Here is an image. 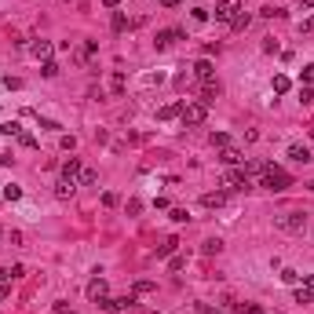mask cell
Wrapping results in <instances>:
<instances>
[{"instance_id":"cell-1","label":"cell","mask_w":314,"mask_h":314,"mask_svg":"<svg viewBox=\"0 0 314 314\" xmlns=\"http://www.w3.org/2000/svg\"><path fill=\"white\" fill-rule=\"evenodd\" d=\"M260 187L267 190H274V194H281V190H289L292 187V175L278 168V164H263V175H260Z\"/></svg>"},{"instance_id":"cell-2","label":"cell","mask_w":314,"mask_h":314,"mask_svg":"<svg viewBox=\"0 0 314 314\" xmlns=\"http://www.w3.org/2000/svg\"><path fill=\"white\" fill-rule=\"evenodd\" d=\"M274 223H278V230H285V234H300V230L307 227V216H303V212H281Z\"/></svg>"},{"instance_id":"cell-3","label":"cell","mask_w":314,"mask_h":314,"mask_svg":"<svg viewBox=\"0 0 314 314\" xmlns=\"http://www.w3.org/2000/svg\"><path fill=\"white\" fill-rule=\"evenodd\" d=\"M208 106L205 103H183V124H205Z\"/></svg>"},{"instance_id":"cell-4","label":"cell","mask_w":314,"mask_h":314,"mask_svg":"<svg viewBox=\"0 0 314 314\" xmlns=\"http://www.w3.org/2000/svg\"><path fill=\"white\" fill-rule=\"evenodd\" d=\"M237 15H241V0H219L216 4V18L219 22H234Z\"/></svg>"},{"instance_id":"cell-5","label":"cell","mask_w":314,"mask_h":314,"mask_svg":"<svg viewBox=\"0 0 314 314\" xmlns=\"http://www.w3.org/2000/svg\"><path fill=\"white\" fill-rule=\"evenodd\" d=\"M99 307H103V314H114V311H132L135 307V296H117V300H99Z\"/></svg>"},{"instance_id":"cell-6","label":"cell","mask_w":314,"mask_h":314,"mask_svg":"<svg viewBox=\"0 0 314 314\" xmlns=\"http://www.w3.org/2000/svg\"><path fill=\"white\" fill-rule=\"evenodd\" d=\"M223 183L230 190H248V175H245V168H230L227 175H223Z\"/></svg>"},{"instance_id":"cell-7","label":"cell","mask_w":314,"mask_h":314,"mask_svg":"<svg viewBox=\"0 0 314 314\" xmlns=\"http://www.w3.org/2000/svg\"><path fill=\"white\" fill-rule=\"evenodd\" d=\"M106 292H110V285H106V278H91V281H88V300H91V303L106 300Z\"/></svg>"},{"instance_id":"cell-8","label":"cell","mask_w":314,"mask_h":314,"mask_svg":"<svg viewBox=\"0 0 314 314\" xmlns=\"http://www.w3.org/2000/svg\"><path fill=\"white\" fill-rule=\"evenodd\" d=\"M219 161L234 168V164H245V157H241V150H237V146H219Z\"/></svg>"},{"instance_id":"cell-9","label":"cell","mask_w":314,"mask_h":314,"mask_svg":"<svg viewBox=\"0 0 314 314\" xmlns=\"http://www.w3.org/2000/svg\"><path fill=\"white\" fill-rule=\"evenodd\" d=\"M194 77H197L201 84H205V80H212V77H216V66H212L208 59H197V62H194Z\"/></svg>"},{"instance_id":"cell-10","label":"cell","mask_w":314,"mask_h":314,"mask_svg":"<svg viewBox=\"0 0 314 314\" xmlns=\"http://www.w3.org/2000/svg\"><path fill=\"white\" fill-rule=\"evenodd\" d=\"M62 179L66 183L80 179V157H66V161H62Z\"/></svg>"},{"instance_id":"cell-11","label":"cell","mask_w":314,"mask_h":314,"mask_svg":"<svg viewBox=\"0 0 314 314\" xmlns=\"http://www.w3.org/2000/svg\"><path fill=\"white\" fill-rule=\"evenodd\" d=\"M175 117H183V103H164L157 110V121H175Z\"/></svg>"},{"instance_id":"cell-12","label":"cell","mask_w":314,"mask_h":314,"mask_svg":"<svg viewBox=\"0 0 314 314\" xmlns=\"http://www.w3.org/2000/svg\"><path fill=\"white\" fill-rule=\"evenodd\" d=\"M179 37H187V30H161V33H157V48H168V44L172 40H179Z\"/></svg>"},{"instance_id":"cell-13","label":"cell","mask_w":314,"mask_h":314,"mask_svg":"<svg viewBox=\"0 0 314 314\" xmlns=\"http://www.w3.org/2000/svg\"><path fill=\"white\" fill-rule=\"evenodd\" d=\"M201 205H205V208H223V205H227V190L205 194V197H201Z\"/></svg>"},{"instance_id":"cell-14","label":"cell","mask_w":314,"mask_h":314,"mask_svg":"<svg viewBox=\"0 0 314 314\" xmlns=\"http://www.w3.org/2000/svg\"><path fill=\"white\" fill-rule=\"evenodd\" d=\"M30 51H33V59H44V62H48L51 59V40H33Z\"/></svg>"},{"instance_id":"cell-15","label":"cell","mask_w":314,"mask_h":314,"mask_svg":"<svg viewBox=\"0 0 314 314\" xmlns=\"http://www.w3.org/2000/svg\"><path fill=\"white\" fill-rule=\"evenodd\" d=\"M216 95H219V84H216V80H205V88H201V103H216Z\"/></svg>"},{"instance_id":"cell-16","label":"cell","mask_w":314,"mask_h":314,"mask_svg":"<svg viewBox=\"0 0 314 314\" xmlns=\"http://www.w3.org/2000/svg\"><path fill=\"white\" fill-rule=\"evenodd\" d=\"M289 157H292V161H300V164H307L311 161V146H289Z\"/></svg>"},{"instance_id":"cell-17","label":"cell","mask_w":314,"mask_h":314,"mask_svg":"<svg viewBox=\"0 0 314 314\" xmlns=\"http://www.w3.org/2000/svg\"><path fill=\"white\" fill-rule=\"evenodd\" d=\"M55 197H59V201H66V197H73V183H66V179H59V183H55Z\"/></svg>"},{"instance_id":"cell-18","label":"cell","mask_w":314,"mask_h":314,"mask_svg":"<svg viewBox=\"0 0 314 314\" xmlns=\"http://www.w3.org/2000/svg\"><path fill=\"white\" fill-rule=\"evenodd\" d=\"M289 88H292V80L285 77V73H278V77H274V95H285Z\"/></svg>"},{"instance_id":"cell-19","label":"cell","mask_w":314,"mask_h":314,"mask_svg":"<svg viewBox=\"0 0 314 314\" xmlns=\"http://www.w3.org/2000/svg\"><path fill=\"white\" fill-rule=\"evenodd\" d=\"M219 248H223V241H219V237H208V241L201 245V252H205V256H216Z\"/></svg>"},{"instance_id":"cell-20","label":"cell","mask_w":314,"mask_h":314,"mask_svg":"<svg viewBox=\"0 0 314 314\" xmlns=\"http://www.w3.org/2000/svg\"><path fill=\"white\" fill-rule=\"evenodd\" d=\"M175 248H179V241H175V237H168V241H164V245H157V256H161V260H164V256H172Z\"/></svg>"},{"instance_id":"cell-21","label":"cell","mask_w":314,"mask_h":314,"mask_svg":"<svg viewBox=\"0 0 314 314\" xmlns=\"http://www.w3.org/2000/svg\"><path fill=\"white\" fill-rule=\"evenodd\" d=\"M248 22H252V15H248V11H241V15L234 18V22H230V30H245Z\"/></svg>"},{"instance_id":"cell-22","label":"cell","mask_w":314,"mask_h":314,"mask_svg":"<svg viewBox=\"0 0 314 314\" xmlns=\"http://www.w3.org/2000/svg\"><path fill=\"white\" fill-rule=\"evenodd\" d=\"M281 281H285V285H296V281H300V271H292V267H285V271H281Z\"/></svg>"},{"instance_id":"cell-23","label":"cell","mask_w":314,"mask_h":314,"mask_svg":"<svg viewBox=\"0 0 314 314\" xmlns=\"http://www.w3.org/2000/svg\"><path fill=\"white\" fill-rule=\"evenodd\" d=\"M95 179H99V172H95V168H80V183H84V187H91Z\"/></svg>"},{"instance_id":"cell-24","label":"cell","mask_w":314,"mask_h":314,"mask_svg":"<svg viewBox=\"0 0 314 314\" xmlns=\"http://www.w3.org/2000/svg\"><path fill=\"white\" fill-rule=\"evenodd\" d=\"M300 103H303V106H311V103H314V88H311V84H303V88H300Z\"/></svg>"},{"instance_id":"cell-25","label":"cell","mask_w":314,"mask_h":314,"mask_svg":"<svg viewBox=\"0 0 314 314\" xmlns=\"http://www.w3.org/2000/svg\"><path fill=\"white\" fill-rule=\"evenodd\" d=\"M245 175H263V161H245Z\"/></svg>"},{"instance_id":"cell-26","label":"cell","mask_w":314,"mask_h":314,"mask_svg":"<svg viewBox=\"0 0 314 314\" xmlns=\"http://www.w3.org/2000/svg\"><path fill=\"white\" fill-rule=\"evenodd\" d=\"M44 77H59V62H55V59H48V62H44Z\"/></svg>"},{"instance_id":"cell-27","label":"cell","mask_w":314,"mask_h":314,"mask_svg":"<svg viewBox=\"0 0 314 314\" xmlns=\"http://www.w3.org/2000/svg\"><path fill=\"white\" fill-rule=\"evenodd\" d=\"M234 311H237V314H260L256 303H234Z\"/></svg>"},{"instance_id":"cell-28","label":"cell","mask_w":314,"mask_h":314,"mask_svg":"<svg viewBox=\"0 0 314 314\" xmlns=\"http://www.w3.org/2000/svg\"><path fill=\"white\" fill-rule=\"evenodd\" d=\"M4 197L7 201H18V197H22V187H15V183H11V187H4Z\"/></svg>"},{"instance_id":"cell-29","label":"cell","mask_w":314,"mask_h":314,"mask_svg":"<svg viewBox=\"0 0 314 314\" xmlns=\"http://www.w3.org/2000/svg\"><path fill=\"white\" fill-rule=\"evenodd\" d=\"M296 303H314L311 289H303V285H300V289H296Z\"/></svg>"},{"instance_id":"cell-30","label":"cell","mask_w":314,"mask_h":314,"mask_svg":"<svg viewBox=\"0 0 314 314\" xmlns=\"http://www.w3.org/2000/svg\"><path fill=\"white\" fill-rule=\"evenodd\" d=\"M114 30H117V33H121V30H128V18H124L121 11H117V15H114Z\"/></svg>"},{"instance_id":"cell-31","label":"cell","mask_w":314,"mask_h":314,"mask_svg":"<svg viewBox=\"0 0 314 314\" xmlns=\"http://www.w3.org/2000/svg\"><path fill=\"white\" fill-rule=\"evenodd\" d=\"M0 132H4V135H22V128H18V124H15V121H7V124H4V128H0Z\"/></svg>"},{"instance_id":"cell-32","label":"cell","mask_w":314,"mask_h":314,"mask_svg":"<svg viewBox=\"0 0 314 314\" xmlns=\"http://www.w3.org/2000/svg\"><path fill=\"white\" fill-rule=\"evenodd\" d=\"M172 219H175V223H187L190 216H187V208H172Z\"/></svg>"},{"instance_id":"cell-33","label":"cell","mask_w":314,"mask_h":314,"mask_svg":"<svg viewBox=\"0 0 314 314\" xmlns=\"http://www.w3.org/2000/svg\"><path fill=\"white\" fill-rule=\"evenodd\" d=\"M59 143H62V150H77V139H73V135H62Z\"/></svg>"},{"instance_id":"cell-34","label":"cell","mask_w":314,"mask_h":314,"mask_svg":"<svg viewBox=\"0 0 314 314\" xmlns=\"http://www.w3.org/2000/svg\"><path fill=\"white\" fill-rule=\"evenodd\" d=\"M168 267H172V271H183V267H187V256H172Z\"/></svg>"},{"instance_id":"cell-35","label":"cell","mask_w":314,"mask_h":314,"mask_svg":"<svg viewBox=\"0 0 314 314\" xmlns=\"http://www.w3.org/2000/svg\"><path fill=\"white\" fill-rule=\"evenodd\" d=\"M18 143H22V146H37V135H30V132H22V135H18Z\"/></svg>"},{"instance_id":"cell-36","label":"cell","mask_w":314,"mask_h":314,"mask_svg":"<svg viewBox=\"0 0 314 314\" xmlns=\"http://www.w3.org/2000/svg\"><path fill=\"white\" fill-rule=\"evenodd\" d=\"M300 80H303V84H311V80H314V66H303V73H300Z\"/></svg>"},{"instance_id":"cell-37","label":"cell","mask_w":314,"mask_h":314,"mask_svg":"<svg viewBox=\"0 0 314 314\" xmlns=\"http://www.w3.org/2000/svg\"><path fill=\"white\" fill-rule=\"evenodd\" d=\"M300 33H314V15H311V18H303V22H300Z\"/></svg>"},{"instance_id":"cell-38","label":"cell","mask_w":314,"mask_h":314,"mask_svg":"<svg viewBox=\"0 0 314 314\" xmlns=\"http://www.w3.org/2000/svg\"><path fill=\"white\" fill-rule=\"evenodd\" d=\"M194 22H208V11H205V7H194Z\"/></svg>"},{"instance_id":"cell-39","label":"cell","mask_w":314,"mask_h":314,"mask_svg":"<svg viewBox=\"0 0 314 314\" xmlns=\"http://www.w3.org/2000/svg\"><path fill=\"white\" fill-rule=\"evenodd\" d=\"M103 205H106V208H114V205H117V194H110V190H106V194H103Z\"/></svg>"},{"instance_id":"cell-40","label":"cell","mask_w":314,"mask_h":314,"mask_svg":"<svg viewBox=\"0 0 314 314\" xmlns=\"http://www.w3.org/2000/svg\"><path fill=\"white\" fill-rule=\"evenodd\" d=\"M135 292H154V281H135Z\"/></svg>"},{"instance_id":"cell-41","label":"cell","mask_w":314,"mask_h":314,"mask_svg":"<svg viewBox=\"0 0 314 314\" xmlns=\"http://www.w3.org/2000/svg\"><path fill=\"white\" fill-rule=\"evenodd\" d=\"M212 143H216V146H230V139H227L223 132H216V135H212Z\"/></svg>"},{"instance_id":"cell-42","label":"cell","mask_w":314,"mask_h":314,"mask_svg":"<svg viewBox=\"0 0 314 314\" xmlns=\"http://www.w3.org/2000/svg\"><path fill=\"white\" fill-rule=\"evenodd\" d=\"M197 314H219L216 307H208V303H197Z\"/></svg>"},{"instance_id":"cell-43","label":"cell","mask_w":314,"mask_h":314,"mask_svg":"<svg viewBox=\"0 0 314 314\" xmlns=\"http://www.w3.org/2000/svg\"><path fill=\"white\" fill-rule=\"evenodd\" d=\"M7 296H11V285H7V281H0V300H7Z\"/></svg>"},{"instance_id":"cell-44","label":"cell","mask_w":314,"mask_h":314,"mask_svg":"<svg viewBox=\"0 0 314 314\" xmlns=\"http://www.w3.org/2000/svg\"><path fill=\"white\" fill-rule=\"evenodd\" d=\"M161 4H164V7H179V0H161Z\"/></svg>"},{"instance_id":"cell-45","label":"cell","mask_w":314,"mask_h":314,"mask_svg":"<svg viewBox=\"0 0 314 314\" xmlns=\"http://www.w3.org/2000/svg\"><path fill=\"white\" fill-rule=\"evenodd\" d=\"M311 7H314V0H303V11H311Z\"/></svg>"},{"instance_id":"cell-46","label":"cell","mask_w":314,"mask_h":314,"mask_svg":"<svg viewBox=\"0 0 314 314\" xmlns=\"http://www.w3.org/2000/svg\"><path fill=\"white\" fill-rule=\"evenodd\" d=\"M103 4H106V7H117V4H121V0H103Z\"/></svg>"},{"instance_id":"cell-47","label":"cell","mask_w":314,"mask_h":314,"mask_svg":"<svg viewBox=\"0 0 314 314\" xmlns=\"http://www.w3.org/2000/svg\"><path fill=\"white\" fill-rule=\"evenodd\" d=\"M307 289H314V274H311V278H307Z\"/></svg>"},{"instance_id":"cell-48","label":"cell","mask_w":314,"mask_h":314,"mask_svg":"<svg viewBox=\"0 0 314 314\" xmlns=\"http://www.w3.org/2000/svg\"><path fill=\"white\" fill-rule=\"evenodd\" d=\"M124 314H139V311H135V307H132V311H124Z\"/></svg>"},{"instance_id":"cell-49","label":"cell","mask_w":314,"mask_h":314,"mask_svg":"<svg viewBox=\"0 0 314 314\" xmlns=\"http://www.w3.org/2000/svg\"><path fill=\"white\" fill-rule=\"evenodd\" d=\"M311 143H314V124H311Z\"/></svg>"},{"instance_id":"cell-50","label":"cell","mask_w":314,"mask_h":314,"mask_svg":"<svg viewBox=\"0 0 314 314\" xmlns=\"http://www.w3.org/2000/svg\"><path fill=\"white\" fill-rule=\"evenodd\" d=\"M263 314H278V311H263Z\"/></svg>"},{"instance_id":"cell-51","label":"cell","mask_w":314,"mask_h":314,"mask_svg":"<svg viewBox=\"0 0 314 314\" xmlns=\"http://www.w3.org/2000/svg\"><path fill=\"white\" fill-rule=\"evenodd\" d=\"M311 190H314V183H311Z\"/></svg>"},{"instance_id":"cell-52","label":"cell","mask_w":314,"mask_h":314,"mask_svg":"<svg viewBox=\"0 0 314 314\" xmlns=\"http://www.w3.org/2000/svg\"><path fill=\"white\" fill-rule=\"evenodd\" d=\"M66 314H70V311H66Z\"/></svg>"}]
</instances>
